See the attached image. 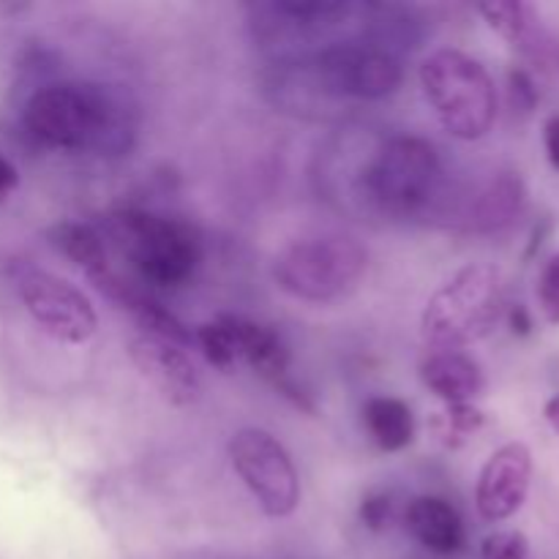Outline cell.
<instances>
[{
	"label": "cell",
	"instance_id": "cell-6",
	"mask_svg": "<svg viewBox=\"0 0 559 559\" xmlns=\"http://www.w3.org/2000/svg\"><path fill=\"white\" fill-rule=\"evenodd\" d=\"M442 164L431 142L420 136H393L366 167V194L385 211L409 216L440 197Z\"/></svg>",
	"mask_w": 559,
	"mask_h": 559
},
{
	"label": "cell",
	"instance_id": "cell-28",
	"mask_svg": "<svg viewBox=\"0 0 559 559\" xmlns=\"http://www.w3.org/2000/svg\"><path fill=\"white\" fill-rule=\"evenodd\" d=\"M544 418H546V424L551 426V429L559 431V396L549 399V402H546V407H544Z\"/></svg>",
	"mask_w": 559,
	"mask_h": 559
},
{
	"label": "cell",
	"instance_id": "cell-13",
	"mask_svg": "<svg viewBox=\"0 0 559 559\" xmlns=\"http://www.w3.org/2000/svg\"><path fill=\"white\" fill-rule=\"evenodd\" d=\"M218 320L227 325L229 336H233L238 360H246L257 374L271 380L273 385H282L287 380L289 349L276 331L254 320H246V317L224 314Z\"/></svg>",
	"mask_w": 559,
	"mask_h": 559
},
{
	"label": "cell",
	"instance_id": "cell-20",
	"mask_svg": "<svg viewBox=\"0 0 559 559\" xmlns=\"http://www.w3.org/2000/svg\"><path fill=\"white\" fill-rule=\"evenodd\" d=\"M194 342L200 344L202 355L207 358V364L216 366V369H233L238 364V349H235L233 336H229L227 325L222 320L216 322H202L194 333Z\"/></svg>",
	"mask_w": 559,
	"mask_h": 559
},
{
	"label": "cell",
	"instance_id": "cell-11",
	"mask_svg": "<svg viewBox=\"0 0 559 559\" xmlns=\"http://www.w3.org/2000/svg\"><path fill=\"white\" fill-rule=\"evenodd\" d=\"M129 358L142 377L175 407L191 404L200 393V377L189 355L175 344L140 336L129 344Z\"/></svg>",
	"mask_w": 559,
	"mask_h": 559
},
{
	"label": "cell",
	"instance_id": "cell-22",
	"mask_svg": "<svg viewBox=\"0 0 559 559\" xmlns=\"http://www.w3.org/2000/svg\"><path fill=\"white\" fill-rule=\"evenodd\" d=\"M538 304L546 322L559 325V251L549 257L538 278Z\"/></svg>",
	"mask_w": 559,
	"mask_h": 559
},
{
	"label": "cell",
	"instance_id": "cell-3",
	"mask_svg": "<svg viewBox=\"0 0 559 559\" xmlns=\"http://www.w3.org/2000/svg\"><path fill=\"white\" fill-rule=\"evenodd\" d=\"M502 314V278L495 265H469L431 295L420 331L437 349H459L491 333Z\"/></svg>",
	"mask_w": 559,
	"mask_h": 559
},
{
	"label": "cell",
	"instance_id": "cell-1",
	"mask_svg": "<svg viewBox=\"0 0 559 559\" xmlns=\"http://www.w3.org/2000/svg\"><path fill=\"white\" fill-rule=\"evenodd\" d=\"M25 129L33 140L58 151L102 156L129 153L136 136L134 107L123 93L98 82H55L25 104Z\"/></svg>",
	"mask_w": 559,
	"mask_h": 559
},
{
	"label": "cell",
	"instance_id": "cell-16",
	"mask_svg": "<svg viewBox=\"0 0 559 559\" xmlns=\"http://www.w3.org/2000/svg\"><path fill=\"white\" fill-rule=\"evenodd\" d=\"M364 424L371 440L388 453L404 451L415 440V415L409 404L393 396H374L364 407Z\"/></svg>",
	"mask_w": 559,
	"mask_h": 559
},
{
	"label": "cell",
	"instance_id": "cell-14",
	"mask_svg": "<svg viewBox=\"0 0 559 559\" xmlns=\"http://www.w3.org/2000/svg\"><path fill=\"white\" fill-rule=\"evenodd\" d=\"M420 377L435 396L448 402V407L451 404H469L484 393L486 385L480 366L456 349H437L431 358L424 360Z\"/></svg>",
	"mask_w": 559,
	"mask_h": 559
},
{
	"label": "cell",
	"instance_id": "cell-12",
	"mask_svg": "<svg viewBox=\"0 0 559 559\" xmlns=\"http://www.w3.org/2000/svg\"><path fill=\"white\" fill-rule=\"evenodd\" d=\"M91 284L98 289V293L107 295L109 300H115L120 309L129 311V314L134 317V320L147 331L145 336L162 338V342L175 344V347H180V349L189 347V344L194 342V336H191L189 328H186L183 322H180L178 317L167 309V306H162L156 298H151L147 293H142V289L131 287V284L123 282V278L112 271V267L104 273H98V276H91Z\"/></svg>",
	"mask_w": 559,
	"mask_h": 559
},
{
	"label": "cell",
	"instance_id": "cell-18",
	"mask_svg": "<svg viewBox=\"0 0 559 559\" xmlns=\"http://www.w3.org/2000/svg\"><path fill=\"white\" fill-rule=\"evenodd\" d=\"M52 243L58 246V249L74 262V265H80L87 278L109 271L107 249H104L102 235H98L93 227H87V224H76V222L58 224V227L52 229Z\"/></svg>",
	"mask_w": 559,
	"mask_h": 559
},
{
	"label": "cell",
	"instance_id": "cell-7",
	"mask_svg": "<svg viewBox=\"0 0 559 559\" xmlns=\"http://www.w3.org/2000/svg\"><path fill=\"white\" fill-rule=\"evenodd\" d=\"M309 66L317 85L333 102H380L396 93L404 80L399 55L364 38L328 44L311 55Z\"/></svg>",
	"mask_w": 559,
	"mask_h": 559
},
{
	"label": "cell",
	"instance_id": "cell-17",
	"mask_svg": "<svg viewBox=\"0 0 559 559\" xmlns=\"http://www.w3.org/2000/svg\"><path fill=\"white\" fill-rule=\"evenodd\" d=\"M524 186L513 173H502L500 178L491 180L478 200L473 202L469 222L475 229H497L511 222L516 211L522 207Z\"/></svg>",
	"mask_w": 559,
	"mask_h": 559
},
{
	"label": "cell",
	"instance_id": "cell-23",
	"mask_svg": "<svg viewBox=\"0 0 559 559\" xmlns=\"http://www.w3.org/2000/svg\"><path fill=\"white\" fill-rule=\"evenodd\" d=\"M360 522L369 530L380 533L391 522V497L388 495H369L360 502Z\"/></svg>",
	"mask_w": 559,
	"mask_h": 559
},
{
	"label": "cell",
	"instance_id": "cell-25",
	"mask_svg": "<svg viewBox=\"0 0 559 559\" xmlns=\"http://www.w3.org/2000/svg\"><path fill=\"white\" fill-rule=\"evenodd\" d=\"M16 183H20V173H16V167L9 158L0 156V202L9 200V194L16 189Z\"/></svg>",
	"mask_w": 559,
	"mask_h": 559
},
{
	"label": "cell",
	"instance_id": "cell-4",
	"mask_svg": "<svg viewBox=\"0 0 559 559\" xmlns=\"http://www.w3.org/2000/svg\"><path fill=\"white\" fill-rule=\"evenodd\" d=\"M115 238L134 271L156 287H180L194 276L202 243L194 227L145 211H123L112 218Z\"/></svg>",
	"mask_w": 559,
	"mask_h": 559
},
{
	"label": "cell",
	"instance_id": "cell-21",
	"mask_svg": "<svg viewBox=\"0 0 559 559\" xmlns=\"http://www.w3.org/2000/svg\"><path fill=\"white\" fill-rule=\"evenodd\" d=\"M480 555L484 559H533V549L522 533L508 530V533L489 535L480 546Z\"/></svg>",
	"mask_w": 559,
	"mask_h": 559
},
{
	"label": "cell",
	"instance_id": "cell-19",
	"mask_svg": "<svg viewBox=\"0 0 559 559\" xmlns=\"http://www.w3.org/2000/svg\"><path fill=\"white\" fill-rule=\"evenodd\" d=\"M480 16L489 22V27L495 33H500L506 41L511 44H524L533 36V9L527 3H519V0H491V3L478 5Z\"/></svg>",
	"mask_w": 559,
	"mask_h": 559
},
{
	"label": "cell",
	"instance_id": "cell-26",
	"mask_svg": "<svg viewBox=\"0 0 559 559\" xmlns=\"http://www.w3.org/2000/svg\"><path fill=\"white\" fill-rule=\"evenodd\" d=\"M544 145H546V156H549V162L559 169V118L546 120Z\"/></svg>",
	"mask_w": 559,
	"mask_h": 559
},
{
	"label": "cell",
	"instance_id": "cell-15",
	"mask_svg": "<svg viewBox=\"0 0 559 559\" xmlns=\"http://www.w3.org/2000/svg\"><path fill=\"white\" fill-rule=\"evenodd\" d=\"M407 530L435 555H456L464 546V522L451 502L440 497H418L407 508Z\"/></svg>",
	"mask_w": 559,
	"mask_h": 559
},
{
	"label": "cell",
	"instance_id": "cell-9",
	"mask_svg": "<svg viewBox=\"0 0 559 559\" xmlns=\"http://www.w3.org/2000/svg\"><path fill=\"white\" fill-rule=\"evenodd\" d=\"M16 293H20L27 314L38 322L47 336L63 344H85L96 333V309L66 278L41 271V267L25 265L16 271Z\"/></svg>",
	"mask_w": 559,
	"mask_h": 559
},
{
	"label": "cell",
	"instance_id": "cell-24",
	"mask_svg": "<svg viewBox=\"0 0 559 559\" xmlns=\"http://www.w3.org/2000/svg\"><path fill=\"white\" fill-rule=\"evenodd\" d=\"M448 424H451V431H456V435H473V431L484 426V413L475 409L473 404H451Z\"/></svg>",
	"mask_w": 559,
	"mask_h": 559
},
{
	"label": "cell",
	"instance_id": "cell-27",
	"mask_svg": "<svg viewBox=\"0 0 559 559\" xmlns=\"http://www.w3.org/2000/svg\"><path fill=\"white\" fill-rule=\"evenodd\" d=\"M508 320H511L513 333H519V336H527V333L533 331V320H530V314L524 306H513L511 314H508Z\"/></svg>",
	"mask_w": 559,
	"mask_h": 559
},
{
	"label": "cell",
	"instance_id": "cell-5",
	"mask_svg": "<svg viewBox=\"0 0 559 559\" xmlns=\"http://www.w3.org/2000/svg\"><path fill=\"white\" fill-rule=\"evenodd\" d=\"M369 254L347 235L298 240L276 257L273 278L287 295L309 304L344 298L364 278Z\"/></svg>",
	"mask_w": 559,
	"mask_h": 559
},
{
	"label": "cell",
	"instance_id": "cell-10",
	"mask_svg": "<svg viewBox=\"0 0 559 559\" xmlns=\"http://www.w3.org/2000/svg\"><path fill=\"white\" fill-rule=\"evenodd\" d=\"M533 480V453L522 442H508L489 456L475 489V506L486 522H506L524 506Z\"/></svg>",
	"mask_w": 559,
	"mask_h": 559
},
{
	"label": "cell",
	"instance_id": "cell-8",
	"mask_svg": "<svg viewBox=\"0 0 559 559\" xmlns=\"http://www.w3.org/2000/svg\"><path fill=\"white\" fill-rule=\"evenodd\" d=\"M229 459L262 511L271 519L295 513L300 502V480L287 448L265 429H240L229 440Z\"/></svg>",
	"mask_w": 559,
	"mask_h": 559
},
{
	"label": "cell",
	"instance_id": "cell-2",
	"mask_svg": "<svg viewBox=\"0 0 559 559\" xmlns=\"http://www.w3.org/2000/svg\"><path fill=\"white\" fill-rule=\"evenodd\" d=\"M420 85L448 134L464 142L489 134L497 120V87L480 60L462 49H437L420 66Z\"/></svg>",
	"mask_w": 559,
	"mask_h": 559
}]
</instances>
